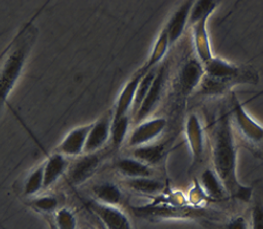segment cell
I'll use <instances>...</instances> for the list:
<instances>
[{"label":"cell","mask_w":263,"mask_h":229,"mask_svg":"<svg viewBox=\"0 0 263 229\" xmlns=\"http://www.w3.org/2000/svg\"><path fill=\"white\" fill-rule=\"evenodd\" d=\"M214 171L222 181L228 194L248 201L252 190L242 186L236 175V145L227 113L220 115L211 132Z\"/></svg>","instance_id":"cell-1"},{"label":"cell","mask_w":263,"mask_h":229,"mask_svg":"<svg viewBox=\"0 0 263 229\" xmlns=\"http://www.w3.org/2000/svg\"><path fill=\"white\" fill-rule=\"evenodd\" d=\"M36 36L37 31L32 23L29 22L7 47L6 52H4L5 58H3L2 61L0 77V96L2 103L7 99L16 84L31 52Z\"/></svg>","instance_id":"cell-2"},{"label":"cell","mask_w":263,"mask_h":229,"mask_svg":"<svg viewBox=\"0 0 263 229\" xmlns=\"http://www.w3.org/2000/svg\"><path fill=\"white\" fill-rule=\"evenodd\" d=\"M87 208L105 229H134L128 216L120 207L106 205L96 200L87 202Z\"/></svg>","instance_id":"cell-3"},{"label":"cell","mask_w":263,"mask_h":229,"mask_svg":"<svg viewBox=\"0 0 263 229\" xmlns=\"http://www.w3.org/2000/svg\"><path fill=\"white\" fill-rule=\"evenodd\" d=\"M166 120L164 118L146 119L134 127L126 139V145L129 149L152 144L154 140L164 131Z\"/></svg>","instance_id":"cell-4"},{"label":"cell","mask_w":263,"mask_h":229,"mask_svg":"<svg viewBox=\"0 0 263 229\" xmlns=\"http://www.w3.org/2000/svg\"><path fill=\"white\" fill-rule=\"evenodd\" d=\"M102 161L99 152L83 154L77 157L76 162L69 166L67 171L68 180L71 185L78 186L88 181L98 171Z\"/></svg>","instance_id":"cell-5"},{"label":"cell","mask_w":263,"mask_h":229,"mask_svg":"<svg viewBox=\"0 0 263 229\" xmlns=\"http://www.w3.org/2000/svg\"><path fill=\"white\" fill-rule=\"evenodd\" d=\"M93 122L73 128L57 145V152L67 158H77L84 154L87 138L92 128Z\"/></svg>","instance_id":"cell-6"},{"label":"cell","mask_w":263,"mask_h":229,"mask_svg":"<svg viewBox=\"0 0 263 229\" xmlns=\"http://www.w3.org/2000/svg\"><path fill=\"white\" fill-rule=\"evenodd\" d=\"M112 112L106 113L93 122L90 133L88 135L84 154L101 151L105 144L111 139Z\"/></svg>","instance_id":"cell-7"},{"label":"cell","mask_w":263,"mask_h":229,"mask_svg":"<svg viewBox=\"0 0 263 229\" xmlns=\"http://www.w3.org/2000/svg\"><path fill=\"white\" fill-rule=\"evenodd\" d=\"M165 68L161 67V69L156 73L155 79L151 85V89L143 100L140 108L136 112V115L133 116V121L138 124L144 120L147 119V117L151 115V112L155 109L157 106L160 97L163 91L164 83H165Z\"/></svg>","instance_id":"cell-8"},{"label":"cell","mask_w":263,"mask_h":229,"mask_svg":"<svg viewBox=\"0 0 263 229\" xmlns=\"http://www.w3.org/2000/svg\"><path fill=\"white\" fill-rule=\"evenodd\" d=\"M146 73H144L142 70H139L136 75L132 77L129 80V82L124 86L122 89L119 98L116 102L114 111L112 112V122H116L119 119L128 116V112L132 111L133 103H134V98L136 96L137 88L139 86L140 81L142 80L143 77Z\"/></svg>","instance_id":"cell-9"},{"label":"cell","mask_w":263,"mask_h":229,"mask_svg":"<svg viewBox=\"0 0 263 229\" xmlns=\"http://www.w3.org/2000/svg\"><path fill=\"white\" fill-rule=\"evenodd\" d=\"M69 169L68 158L60 153L51 154L44 161V190L52 187Z\"/></svg>","instance_id":"cell-10"},{"label":"cell","mask_w":263,"mask_h":229,"mask_svg":"<svg viewBox=\"0 0 263 229\" xmlns=\"http://www.w3.org/2000/svg\"><path fill=\"white\" fill-rule=\"evenodd\" d=\"M115 167L125 179L153 177L154 175L152 166L132 156L119 158L115 163Z\"/></svg>","instance_id":"cell-11"},{"label":"cell","mask_w":263,"mask_h":229,"mask_svg":"<svg viewBox=\"0 0 263 229\" xmlns=\"http://www.w3.org/2000/svg\"><path fill=\"white\" fill-rule=\"evenodd\" d=\"M186 134L193 155V163L198 162L201 160L204 153V137L202 128L195 115H191L188 119Z\"/></svg>","instance_id":"cell-12"},{"label":"cell","mask_w":263,"mask_h":229,"mask_svg":"<svg viewBox=\"0 0 263 229\" xmlns=\"http://www.w3.org/2000/svg\"><path fill=\"white\" fill-rule=\"evenodd\" d=\"M94 200L111 206L119 207L124 201L122 190L112 182H102L92 187Z\"/></svg>","instance_id":"cell-13"},{"label":"cell","mask_w":263,"mask_h":229,"mask_svg":"<svg viewBox=\"0 0 263 229\" xmlns=\"http://www.w3.org/2000/svg\"><path fill=\"white\" fill-rule=\"evenodd\" d=\"M192 7H193V2L188 1L186 3H184L173 14V16L170 18V22L166 24L164 29L167 33L170 46H171L174 42H176L181 36L184 26L187 22L188 17L191 13Z\"/></svg>","instance_id":"cell-14"},{"label":"cell","mask_w":263,"mask_h":229,"mask_svg":"<svg viewBox=\"0 0 263 229\" xmlns=\"http://www.w3.org/2000/svg\"><path fill=\"white\" fill-rule=\"evenodd\" d=\"M206 77L221 80L228 84L229 81L235 79H241L243 75L240 73V69L227 63L223 60L212 58L206 63Z\"/></svg>","instance_id":"cell-15"},{"label":"cell","mask_w":263,"mask_h":229,"mask_svg":"<svg viewBox=\"0 0 263 229\" xmlns=\"http://www.w3.org/2000/svg\"><path fill=\"white\" fill-rule=\"evenodd\" d=\"M235 118L238 129L246 140L252 143H259L263 140V128L256 124L245 113L240 105L235 106Z\"/></svg>","instance_id":"cell-16"},{"label":"cell","mask_w":263,"mask_h":229,"mask_svg":"<svg viewBox=\"0 0 263 229\" xmlns=\"http://www.w3.org/2000/svg\"><path fill=\"white\" fill-rule=\"evenodd\" d=\"M129 150L132 157H134L153 167L156 164L160 163L163 159L165 154V146L163 144L152 143L137 148H132Z\"/></svg>","instance_id":"cell-17"},{"label":"cell","mask_w":263,"mask_h":229,"mask_svg":"<svg viewBox=\"0 0 263 229\" xmlns=\"http://www.w3.org/2000/svg\"><path fill=\"white\" fill-rule=\"evenodd\" d=\"M125 186L130 190L144 195H156L164 189V183L153 177L125 179Z\"/></svg>","instance_id":"cell-18"},{"label":"cell","mask_w":263,"mask_h":229,"mask_svg":"<svg viewBox=\"0 0 263 229\" xmlns=\"http://www.w3.org/2000/svg\"><path fill=\"white\" fill-rule=\"evenodd\" d=\"M203 75V69L196 60H190L186 63L182 69L180 75V84L182 90L186 93L192 91L194 87L200 82V79Z\"/></svg>","instance_id":"cell-19"},{"label":"cell","mask_w":263,"mask_h":229,"mask_svg":"<svg viewBox=\"0 0 263 229\" xmlns=\"http://www.w3.org/2000/svg\"><path fill=\"white\" fill-rule=\"evenodd\" d=\"M201 182L203 189L209 198H213L216 200L224 198L227 191L222 181L214 170H204L201 175Z\"/></svg>","instance_id":"cell-20"},{"label":"cell","mask_w":263,"mask_h":229,"mask_svg":"<svg viewBox=\"0 0 263 229\" xmlns=\"http://www.w3.org/2000/svg\"><path fill=\"white\" fill-rule=\"evenodd\" d=\"M44 190V162L29 173L23 185V193L26 197L37 196Z\"/></svg>","instance_id":"cell-21"},{"label":"cell","mask_w":263,"mask_h":229,"mask_svg":"<svg viewBox=\"0 0 263 229\" xmlns=\"http://www.w3.org/2000/svg\"><path fill=\"white\" fill-rule=\"evenodd\" d=\"M168 46H170V41L167 37V33H166L165 29H163L155 43V46L153 48L151 58L148 59L147 63L144 65V67L141 70L144 73H147L152 70L153 67L159 62V60H161V58L164 56Z\"/></svg>","instance_id":"cell-22"},{"label":"cell","mask_w":263,"mask_h":229,"mask_svg":"<svg viewBox=\"0 0 263 229\" xmlns=\"http://www.w3.org/2000/svg\"><path fill=\"white\" fill-rule=\"evenodd\" d=\"M130 124V117L125 116L116 122H112L111 128V143L114 149H119L126 142Z\"/></svg>","instance_id":"cell-23"},{"label":"cell","mask_w":263,"mask_h":229,"mask_svg":"<svg viewBox=\"0 0 263 229\" xmlns=\"http://www.w3.org/2000/svg\"><path fill=\"white\" fill-rule=\"evenodd\" d=\"M29 206L37 211L38 213L50 215L58 210V199L53 195L34 196L29 201Z\"/></svg>","instance_id":"cell-24"},{"label":"cell","mask_w":263,"mask_h":229,"mask_svg":"<svg viewBox=\"0 0 263 229\" xmlns=\"http://www.w3.org/2000/svg\"><path fill=\"white\" fill-rule=\"evenodd\" d=\"M156 77V72L152 69L149 72H147L142 80L140 81L139 83V86L137 88V91H136V96L134 98V103H133V107H132V117L134 115H136V112L138 111V109L140 108L143 100L145 99V97L147 96L149 89H151V85L155 79Z\"/></svg>","instance_id":"cell-25"},{"label":"cell","mask_w":263,"mask_h":229,"mask_svg":"<svg viewBox=\"0 0 263 229\" xmlns=\"http://www.w3.org/2000/svg\"><path fill=\"white\" fill-rule=\"evenodd\" d=\"M52 220L57 229H78V221L76 215L69 208H59L53 214Z\"/></svg>","instance_id":"cell-26"},{"label":"cell","mask_w":263,"mask_h":229,"mask_svg":"<svg viewBox=\"0 0 263 229\" xmlns=\"http://www.w3.org/2000/svg\"><path fill=\"white\" fill-rule=\"evenodd\" d=\"M250 229H263V196L261 190L256 191L255 196L253 197Z\"/></svg>","instance_id":"cell-27"},{"label":"cell","mask_w":263,"mask_h":229,"mask_svg":"<svg viewBox=\"0 0 263 229\" xmlns=\"http://www.w3.org/2000/svg\"><path fill=\"white\" fill-rule=\"evenodd\" d=\"M204 225L207 229H250L248 222L242 216L234 217V218L230 219L229 221L224 222L223 224L210 223L206 221Z\"/></svg>","instance_id":"cell-28"},{"label":"cell","mask_w":263,"mask_h":229,"mask_svg":"<svg viewBox=\"0 0 263 229\" xmlns=\"http://www.w3.org/2000/svg\"><path fill=\"white\" fill-rule=\"evenodd\" d=\"M48 224H49V229H57L54 222H53V220H52V218L48 219Z\"/></svg>","instance_id":"cell-29"},{"label":"cell","mask_w":263,"mask_h":229,"mask_svg":"<svg viewBox=\"0 0 263 229\" xmlns=\"http://www.w3.org/2000/svg\"><path fill=\"white\" fill-rule=\"evenodd\" d=\"M96 229H105L97 220H96Z\"/></svg>","instance_id":"cell-30"}]
</instances>
